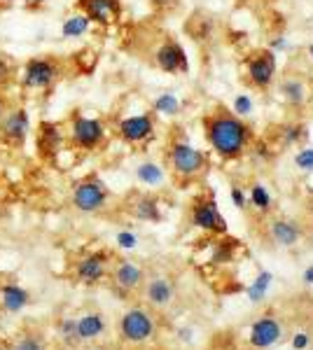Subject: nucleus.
Returning <instances> with one entry per match:
<instances>
[{
    "label": "nucleus",
    "mask_w": 313,
    "mask_h": 350,
    "mask_svg": "<svg viewBox=\"0 0 313 350\" xmlns=\"http://www.w3.org/2000/svg\"><path fill=\"white\" fill-rule=\"evenodd\" d=\"M301 280H304V285L313 287V264H309V267L301 271Z\"/></svg>",
    "instance_id": "obj_39"
},
{
    "label": "nucleus",
    "mask_w": 313,
    "mask_h": 350,
    "mask_svg": "<svg viewBox=\"0 0 313 350\" xmlns=\"http://www.w3.org/2000/svg\"><path fill=\"white\" fill-rule=\"evenodd\" d=\"M33 131L31 112L24 105H12L0 120V143L10 150H21Z\"/></svg>",
    "instance_id": "obj_10"
},
{
    "label": "nucleus",
    "mask_w": 313,
    "mask_h": 350,
    "mask_svg": "<svg viewBox=\"0 0 313 350\" xmlns=\"http://www.w3.org/2000/svg\"><path fill=\"white\" fill-rule=\"evenodd\" d=\"M16 77H19V66L10 54L0 52V92H8L10 87L16 84Z\"/></svg>",
    "instance_id": "obj_27"
},
{
    "label": "nucleus",
    "mask_w": 313,
    "mask_h": 350,
    "mask_svg": "<svg viewBox=\"0 0 313 350\" xmlns=\"http://www.w3.org/2000/svg\"><path fill=\"white\" fill-rule=\"evenodd\" d=\"M229 108L234 110L238 117H248V115H253L255 105H253V98H250V96H246V94H238L236 98H234V103H231Z\"/></svg>",
    "instance_id": "obj_31"
},
{
    "label": "nucleus",
    "mask_w": 313,
    "mask_h": 350,
    "mask_svg": "<svg viewBox=\"0 0 313 350\" xmlns=\"http://www.w3.org/2000/svg\"><path fill=\"white\" fill-rule=\"evenodd\" d=\"M229 196H231V201H234V206L238 208V211H243V208L248 206V194L241 187H238V185H231Z\"/></svg>",
    "instance_id": "obj_36"
},
{
    "label": "nucleus",
    "mask_w": 313,
    "mask_h": 350,
    "mask_svg": "<svg viewBox=\"0 0 313 350\" xmlns=\"http://www.w3.org/2000/svg\"><path fill=\"white\" fill-rule=\"evenodd\" d=\"M68 148L77 152H99L110 138V129L101 117H89L82 110H73L64 122Z\"/></svg>",
    "instance_id": "obj_4"
},
{
    "label": "nucleus",
    "mask_w": 313,
    "mask_h": 350,
    "mask_svg": "<svg viewBox=\"0 0 313 350\" xmlns=\"http://www.w3.org/2000/svg\"><path fill=\"white\" fill-rule=\"evenodd\" d=\"M185 31L190 33L192 40L206 42L213 38V33H215V16H210L208 12H195L190 19H187Z\"/></svg>",
    "instance_id": "obj_23"
},
{
    "label": "nucleus",
    "mask_w": 313,
    "mask_h": 350,
    "mask_svg": "<svg viewBox=\"0 0 313 350\" xmlns=\"http://www.w3.org/2000/svg\"><path fill=\"white\" fill-rule=\"evenodd\" d=\"M68 145L64 122L42 120L36 129V152L42 161H56Z\"/></svg>",
    "instance_id": "obj_11"
},
{
    "label": "nucleus",
    "mask_w": 313,
    "mask_h": 350,
    "mask_svg": "<svg viewBox=\"0 0 313 350\" xmlns=\"http://www.w3.org/2000/svg\"><path fill=\"white\" fill-rule=\"evenodd\" d=\"M295 166L304 173L313 171V148H301L297 154H295Z\"/></svg>",
    "instance_id": "obj_32"
},
{
    "label": "nucleus",
    "mask_w": 313,
    "mask_h": 350,
    "mask_svg": "<svg viewBox=\"0 0 313 350\" xmlns=\"http://www.w3.org/2000/svg\"><path fill=\"white\" fill-rule=\"evenodd\" d=\"M75 332H77V343L82 341H94L105 332V315L99 310L84 313L75 320Z\"/></svg>",
    "instance_id": "obj_21"
},
{
    "label": "nucleus",
    "mask_w": 313,
    "mask_h": 350,
    "mask_svg": "<svg viewBox=\"0 0 313 350\" xmlns=\"http://www.w3.org/2000/svg\"><path fill=\"white\" fill-rule=\"evenodd\" d=\"M201 129L210 152L222 161H238L253 150L255 131L229 105L213 103L201 115Z\"/></svg>",
    "instance_id": "obj_1"
},
{
    "label": "nucleus",
    "mask_w": 313,
    "mask_h": 350,
    "mask_svg": "<svg viewBox=\"0 0 313 350\" xmlns=\"http://www.w3.org/2000/svg\"><path fill=\"white\" fill-rule=\"evenodd\" d=\"M162 163L166 168V175L180 189L203 183L206 175L210 173V157L203 150H197L190 143V138L185 133H180V129L171 131L166 148H164Z\"/></svg>",
    "instance_id": "obj_2"
},
{
    "label": "nucleus",
    "mask_w": 313,
    "mask_h": 350,
    "mask_svg": "<svg viewBox=\"0 0 313 350\" xmlns=\"http://www.w3.org/2000/svg\"><path fill=\"white\" fill-rule=\"evenodd\" d=\"M71 201H73V206H75V211L84 213V215H94V213H101L108 208L110 189H108V185L99 175L92 173L73 185Z\"/></svg>",
    "instance_id": "obj_8"
},
{
    "label": "nucleus",
    "mask_w": 313,
    "mask_h": 350,
    "mask_svg": "<svg viewBox=\"0 0 313 350\" xmlns=\"http://www.w3.org/2000/svg\"><path fill=\"white\" fill-rule=\"evenodd\" d=\"M278 92L290 108H301L309 103V87L297 72H283L278 80Z\"/></svg>",
    "instance_id": "obj_19"
},
{
    "label": "nucleus",
    "mask_w": 313,
    "mask_h": 350,
    "mask_svg": "<svg viewBox=\"0 0 313 350\" xmlns=\"http://www.w3.org/2000/svg\"><path fill=\"white\" fill-rule=\"evenodd\" d=\"M38 5H42V3H49V0H36Z\"/></svg>",
    "instance_id": "obj_41"
},
{
    "label": "nucleus",
    "mask_w": 313,
    "mask_h": 350,
    "mask_svg": "<svg viewBox=\"0 0 313 350\" xmlns=\"http://www.w3.org/2000/svg\"><path fill=\"white\" fill-rule=\"evenodd\" d=\"M14 350H45L42 341H40L38 336H21L19 341L14 343Z\"/></svg>",
    "instance_id": "obj_34"
},
{
    "label": "nucleus",
    "mask_w": 313,
    "mask_h": 350,
    "mask_svg": "<svg viewBox=\"0 0 313 350\" xmlns=\"http://www.w3.org/2000/svg\"><path fill=\"white\" fill-rule=\"evenodd\" d=\"M145 278V269L138 262H134V259H117L115 267H112V283H115L117 290L127 292V295L140 290Z\"/></svg>",
    "instance_id": "obj_17"
},
{
    "label": "nucleus",
    "mask_w": 313,
    "mask_h": 350,
    "mask_svg": "<svg viewBox=\"0 0 313 350\" xmlns=\"http://www.w3.org/2000/svg\"><path fill=\"white\" fill-rule=\"evenodd\" d=\"M129 213L134 219L140 222H162L164 213H162V201L155 194H136L134 201H129Z\"/></svg>",
    "instance_id": "obj_20"
},
{
    "label": "nucleus",
    "mask_w": 313,
    "mask_h": 350,
    "mask_svg": "<svg viewBox=\"0 0 313 350\" xmlns=\"http://www.w3.org/2000/svg\"><path fill=\"white\" fill-rule=\"evenodd\" d=\"M309 105H311V110H313V87L309 89Z\"/></svg>",
    "instance_id": "obj_40"
},
{
    "label": "nucleus",
    "mask_w": 313,
    "mask_h": 350,
    "mask_svg": "<svg viewBox=\"0 0 313 350\" xmlns=\"http://www.w3.org/2000/svg\"><path fill=\"white\" fill-rule=\"evenodd\" d=\"M248 203L260 213V215H269L274 211V196L269 194V189L262 183H253L248 189Z\"/></svg>",
    "instance_id": "obj_26"
},
{
    "label": "nucleus",
    "mask_w": 313,
    "mask_h": 350,
    "mask_svg": "<svg viewBox=\"0 0 313 350\" xmlns=\"http://www.w3.org/2000/svg\"><path fill=\"white\" fill-rule=\"evenodd\" d=\"M283 336V325L274 313H264L250 327L248 343L258 350H269L274 348Z\"/></svg>",
    "instance_id": "obj_14"
},
{
    "label": "nucleus",
    "mask_w": 313,
    "mask_h": 350,
    "mask_svg": "<svg viewBox=\"0 0 313 350\" xmlns=\"http://www.w3.org/2000/svg\"><path fill=\"white\" fill-rule=\"evenodd\" d=\"M143 295H145V301L150 304L152 308H168L175 299V283L171 275H164V273H155L150 278H145L143 283Z\"/></svg>",
    "instance_id": "obj_16"
},
{
    "label": "nucleus",
    "mask_w": 313,
    "mask_h": 350,
    "mask_svg": "<svg viewBox=\"0 0 313 350\" xmlns=\"http://www.w3.org/2000/svg\"><path fill=\"white\" fill-rule=\"evenodd\" d=\"M115 241H117V245L122 247V250H134V247L138 245V236H136L134 231H129V229L119 231Z\"/></svg>",
    "instance_id": "obj_33"
},
{
    "label": "nucleus",
    "mask_w": 313,
    "mask_h": 350,
    "mask_svg": "<svg viewBox=\"0 0 313 350\" xmlns=\"http://www.w3.org/2000/svg\"><path fill=\"white\" fill-rule=\"evenodd\" d=\"M152 64H155L162 72L168 75H185L190 70V61H187L185 47L175 40L173 36H164L159 44L152 52Z\"/></svg>",
    "instance_id": "obj_12"
},
{
    "label": "nucleus",
    "mask_w": 313,
    "mask_h": 350,
    "mask_svg": "<svg viewBox=\"0 0 313 350\" xmlns=\"http://www.w3.org/2000/svg\"><path fill=\"white\" fill-rule=\"evenodd\" d=\"M157 336V320L152 310L134 306L119 318V338L131 346H145Z\"/></svg>",
    "instance_id": "obj_7"
},
{
    "label": "nucleus",
    "mask_w": 313,
    "mask_h": 350,
    "mask_svg": "<svg viewBox=\"0 0 313 350\" xmlns=\"http://www.w3.org/2000/svg\"><path fill=\"white\" fill-rule=\"evenodd\" d=\"M12 108V100H10L8 92H0V120L8 115V110Z\"/></svg>",
    "instance_id": "obj_38"
},
{
    "label": "nucleus",
    "mask_w": 313,
    "mask_h": 350,
    "mask_svg": "<svg viewBox=\"0 0 313 350\" xmlns=\"http://www.w3.org/2000/svg\"><path fill=\"white\" fill-rule=\"evenodd\" d=\"M61 334L68 343H77V332H75V318H66L61 323Z\"/></svg>",
    "instance_id": "obj_35"
},
{
    "label": "nucleus",
    "mask_w": 313,
    "mask_h": 350,
    "mask_svg": "<svg viewBox=\"0 0 313 350\" xmlns=\"http://www.w3.org/2000/svg\"><path fill=\"white\" fill-rule=\"evenodd\" d=\"M311 343V336L309 334H304V332H299V334H295L292 338V346L297 348V350H304L306 346Z\"/></svg>",
    "instance_id": "obj_37"
},
{
    "label": "nucleus",
    "mask_w": 313,
    "mask_h": 350,
    "mask_svg": "<svg viewBox=\"0 0 313 350\" xmlns=\"http://www.w3.org/2000/svg\"><path fill=\"white\" fill-rule=\"evenodd\" d=\"M108 267H110V255H108L105 250H94V252H89V255L77 259L75 278L82 285H94L108 275Z\"/></svg>",
    "instance_id": "obj_15"
},
{
    "label": "nucleus",
    "mask_w": 313,
    "mask_h": 350,
    "mask_svg": "<svg viewBox=\"0 0 313 350\" xmlns=\"http://www.w3.org/2000/svg\"><path fill=\"white\" fill-rule=\"evenodd\" d=\"M89 31H92V21L79 12V10L68 14L64 19V24H61V38H64V40H77V38L87 36Z\"/></svg>",
    "instance_id": "obj_24"
},
{
    "label": "nucleus",
    "mask_w": 313,
    "mask_h": 350,
    "mask_svg": "<svg viewBox=\"0 0 313 350\" xmlns=\"http://www.w3.org/2000/svg\"><path fill=\"white\" fill-rule=\"evenodd\" d=\"M269 285H271V273H269V271H262V273L258 275V280L250 285L248 297L253 299V301H262L264 295H266V290H269Z\"/></svg>",
    "instance_id": "obj_29"
},
{
    "label": "nucleus",
    "mask_w": 313,
    "mask_h": 350,
    "mask_svg": "<svg viewBox=\"0 0 313 350\" xmlns=\"http://www.w3.org/2000/svg\"><path fill=\"white\" fill-rule=\"evenodd\" d=\"M75 10H79L92 26L99 28H112L122 21L124 5L122 0H77Z\"/></svg>",
    "instance_id": "obj_13"
},
{
    "label": "nucleus",
    "mask_w": 313,
    "mask_h": 350,
    "mask_svg": "<svg viewBox=\"0 0 313 350\" xmlns=\"http://www.w3.org/2000/svg\"><path fill=\"white\" fill-rule=\"evenodd\" d=\"M152 112L155 115H164V117H175L180 112V98L171 92L159 94L155 100H152Z\"/></svg>",
    "instance_id": "obj_28"
},
{
    "label": "nucleus",
    "mask_w": 313,
    "mask_h": 350,
    "mask_svg": "<svg viewBox=\"0 0 313 350\" xmlns=\"http://www.w3.org/2000/svg\"><path fill=\"white\" fill-rule=\"evenodd\" d=\"M266 234L276 247H295L301 241V227L290 217H271L266 224Z\"/></svg>",
    "instance_id": "obj_18"
},
{
    "label": "nucleus",
    "mask_w": 313,
    "mask_h": 350,
    "mask_svg": "<svg viewBox=\"0 0 313 350\" xmlns=\"http://www.w3.org/2000/svg\"><path fill=\"white\" fill-rule=\"evenodd\" d=\"M155 14H173L175 10H180L183 0H147Z\"/></svg>",
    "instance_id": "obj_30"
},
{
    "label": "nucleus",
    "mask_w": 313,
    "mask_h": 350,
    "mask_svg": "<svg viewBox=\"0 0 313 350\" xmlns=\"http://www.w3.org/2000/svg\"><path fill=\"white\" fill-rule=\"evenodd\" d=\"M136 180H138L143 187H162L164 183L168 180L166 175V168H164L162 161H155V159H145L136 166Z\"/></svg>",
    "instance_id": "obj_22"
},
{
    "label": "nucleus",
    "mask_w": 313,
    "mask_h": 350,
    "mask_svg": "<svg viewBox=\"0 0 313 350\" xmlns=\"http://www.w3.org/2000/svg\"><path fill=\"white\" fill-rule=\"evenodd\" d=\"M278 80L276 54L266 47L250 49L243 59V82L255 92H269Z\"/></svg>",
    "instance_id": "obj_6"
},
{
    "label": "nucleus",
    "mask_w": 313,
    "mask_h": 350,
    "mask_svg": "<svg viewBox=\"0 0 313 350\" xmlns=\"http://www.w3.org/2000/svg\"><path fill=\"white\" fill-rule=\"evenodd\" d=\"M66 61L61 56L54 54H38L31 56L24 66L19 68V84L21 92H31V94H49L52 89L64 80L66 75Z\"/></svg>",
    "instance_id": "obj_3"
},
{
    "label": "nucleus",
    "mask_w": 313,
    "mask_h": 350,
    "mask_svg": "<svg viewBox=\"0 0 313 350\" xmlns=\"http://www.w3.org/2000/svg\"><path fill=\"white\" fill-rule=\"evenodd\" d=\"M187 224L195 229H201L206 234L225 236L229 227H227V219L222 215L218 201H215L213 191H199L195 199L187 206Z\"/></svg>",
    "instance_id": "obj_5"
},
{
    "label": "nucleus",
    "mask_w": 313,
    "mask_h": 350,
    "mask_svg": "<svg viewBox=\"0 0 313 350\" xmlns=\"http://www.w3.org/2000/svg\"><path fill=\"white\" fill-rule=\"evenodd\" d=\"M0 299H3V308L8 310V313H19V310H24L28 304V292L24 287L8 283V285H3V290H0Z\"/></svg>",
    "instance_id": "obj_25"
},
{
    "label": "nucleus",
    "mask_w": 313,
    "mask_h": 350,
    "mask_svg": "<svg viewBox=\"0 0 313 350\" xmlns=\"http://www.w3.org/2000/svg\"><path fill=\"white\" fill-rule=\"evenodd\" d=\"M309 54L313 56V44H311V47H309Z\"/></svg>",
    "instance_id": "obj_42"
},
{
    "label": "nucleus",
    "mask_w": 313,
    "mask_h": 350,
    "mask_svg": "<svg viewBox=\"0 0 313 350\" xmlns=\"http://www.w3.org/2000/svg\"><path fill=\"white\" fill-rule=\"evenodd\" d=\"M115 133L122 143L131 145V148H143L157 135V115L152 110L140 112V115L122 117L115 124Z\"/></svg>",
    "instance_id": "obj_9"
},
{
    "label": "nucleus",
    "mask_w": 313,
    "mask_h": 350,
    "mask_svg": "<svg viewBox=\"0 0 313 350\" xmlns=\"http://www.w3.org/2000/svg\"><path fill=\"white\" fill-rule=\"evenodd\" d=\"M150 350H157V348H150Z\"/></svg>",
    "instance_id": "obj_43"
}]
</instances>
